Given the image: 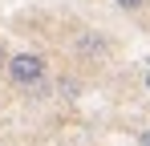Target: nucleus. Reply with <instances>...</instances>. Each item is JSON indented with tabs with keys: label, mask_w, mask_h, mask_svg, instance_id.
I'll return each instance as SVG.
<instances>
[{
	"label": "nucleus",
	"mask_w": 150,
	"mask_h": 146,
	"mask_svg": "<svg viewBox=\"0 0 150 146\" xmlns=\"http://www.w3.org/2000/svg\"><path fill=\"white\" fill-rule=\"evenodd\" d=\"M114 4H118V8H122V12H138V8H142V4H146V0H114Z\"/></svg>",
	"instance_id": "nucleus-3"
},
{
	"label": "nucleus",
	"mask_w": 150,
	"mask_h": 146,
	"mask_svg": "<svg viewBox=\"0 0 150 146\" xmlns=\"http://www.w3.org/2000/svg\"><path fill=\"white\" fill-rule=\"evenodd\" d=\"M138 146H150V126H146V130H138Z\"/></svg>",
	"instance_id": "nucleus-4"
},
{
	"label": "nucleus",
	"mask_w": 150,
	"mask_h": 146,
	"mask_svg": "<svg viewBox=\"0 0 150 146\" xmlns=\"http://www.w3.org/2000/svg\"><path fill=\"white\" fill-rule=\"evenodd\" d=\"M45 69H49V61H45L41 53H16V57H8V61H4L8 81H12V85H21V89L37 85V81L45 77Z\"/></svg>",
	"instance_id": "nucleus-1"
},
{
	"label": "nucleus",
	"mask_w": 150,
	"mask_h": 146,
	"mask_svg": "<svg viewBox=\"0 0 150 146\" xmlns=\"http://www.w3.org/2000/svg\"><path fill=\"white\" fill-rule=\"evenodd\" d=\"M4 61H8V53H4V45H0V69H4Z\"/></svg>",
	"instance_id": "nucleus-5"
},
{
	"label": "nucleus",
	"mask_w": 150,
	"mask_h": 146,
	"mask_svg": "<svg viewBox=\"0 0 150 146\" xmlns=\"http://www.w3.org/2000/svg\"><path fill=\"white\" fill-rule=\"evenodd\" d=\"M81 53H85V57H89V53H93V57H105V41H101V37H81Z\"/></svg>",
	"instance_id": "nucleus-2"
},
{
	"label": "nucleus",
	"mask_w": 150,
	"mask_h": 146,
	"mask_svg": "<svg viewBox=\"0 0 150 146\" xmlns=\"http://www.w3.org/2000/svg\"><path fill=\"white\" fill-rule=\"evenodd\" d=\"M146 89H150V69H146Z\"/></svg>",
	"instance_id": "nucleus-6"
}]
</instances>
